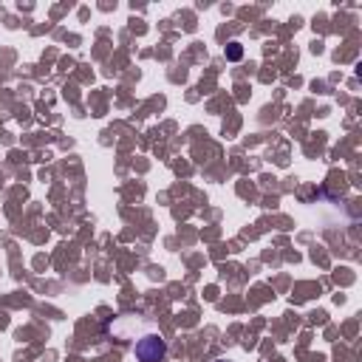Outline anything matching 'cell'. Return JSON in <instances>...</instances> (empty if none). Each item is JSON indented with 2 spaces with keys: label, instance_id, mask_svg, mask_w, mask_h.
Wrapping results in <instances>:
<instances>
[{
  "label": "cell",
  "instance_id": "6da1fadb",
  "mask_svg": "<svg viewBox=\"0 0 362 362\" xmlns=\"http://www.w3.org/2000/svg\"><path fill=\"white\" fill-rule=\"evenodd\" d=\"M133 354L139 362H164L167 356V342L161 334H147L133 345Z\"/></svg>",
  "mask_w": 362,
  "mask_h": 362
},
{
  "label": "cell",
  "instance_id": "7a4b0ae2",
  "mask_svg": "<svg viewBox=\"0 0 362 362\" xmlns=\"http://www.w3.org/2000/svg\"><path fill=\"white\" fill-rule=\"evenodd\" d=\"M240 54H243V51H240V45H238V42H232V45L226 48V57H229V59H240Z\"/></svg>",
  "mask_w": 362,
  "mask_h": 362
},
{
  "label": "cell",
  "instance_id": "3957f363",
  "mask_svg": "<svg viewBox=\"0 0 362 362\" xmlns=\"http://www.w3.org/2000/svg\"><path fill=\"white\" fill-rule=\"evenodd\" d=\"M218 362H226V359H218Z\"/></svg>",
  "mask_w": 362,
  "mask_h": 362
}]
</instances>
